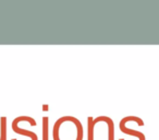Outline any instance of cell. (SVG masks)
Returning <instances> with one entry per match:
<instances>
[{
    "label": "cell",
    "mask_w": 159,
    "mask_h": 140,
    "mask_svg": "<svg viewBox=\"0 0 159 140\" xmlns=\"http://www.w3.org/2000/svg\"><path fill=\"white\" fill-rule=\"evenodd\" d=\"M98 119L102 120L108 127V140H115V124L113 120L108 116H98Z\"/></svg>",
    "instance_id": "3"
},
{
    "label": "cell",
    "mask_w": 159,
    "mask_h": 140,
    "mask_svg": "<svg viewBox=\"0 0 159 140\" xmlns=\"http://www.w3.org/2000/svg\"><path fill=\"white\" fill-rule=\"evenodd\" d=\"M11 128L13 130V133H16V135H20L22 137H25L27 140H38V136L36 133L31 130H26V129L20 127V120H19V116L16 117L11 123Z\"/></svg>",
    "instance_id": "2"
},
{
    "label": "cell",
    "mask_w": 159,
    "mask_h": 140,
    "mask_svg": "<svg viewBox=\"0 0 159 140\" xmlns=\"http://www.w3.org/2000/svg\"><path fill=\"white\" fill-rule=\"evenodd\" d=\"M8 119L6 116L0 117V139L7 140V133H8Z\"/></svg>",
    "instance_id": "5"
},
{
    "label": "cell",
    "mask_w": 159,
    "mask_h": 140,
    "mask_svg": "<svg viewBox=\"0 0 159 140\" xmlns=\"http://www.w3.org/2000/svg\"><path fill=\"white\" fill-rule=\"evenodd\" d=\"M42 124H43V140H49V117L48 116H44L42 118Z\"/></svg>",
    "instance_id": "6"
},
{
    "label": "cell",
    "mask_w": 159,
    "mask_h": 140,
    "mask_svg": "<svg viewBox=\"0 0 159 140\" xmlns=\"http://www.w3.org/2000/svg\"><path fill=\"white\" fill-rule=\"evenodd\" d=\"M53 140H83L84 127L79 118L66 115L58 118L52 127Z\"/></svg>",
    "instance_id": "1"
},
{
    "label": "cell",
    "mask_w": 159,
    "mask_h": 140,
    "mask_svg": "<svg viewBox=\"0 0 159 140\" xmlns=\"http://www.w3.org/2000/svg\"><path fill=\"white\" fill-rule=\"evenodd\" d=\"M86 138L87 140H95V124H94V117H92V116L87 118Z\"/></svg>",
    "instance_id": "4"
},
{
    "label": "cell",
    "mask_w": 159,
    "mask_h": 140,
    "mask_svg": "<svg viewBox=\"0 0 159 140\" xmlns=\"http://www.w3.org/2000/svg\"><path fill=\"white\" fill-rule=\"evenodd\" d=\"M43 111H48V105L47 104L43 105Z\"/></svg>",
    "instance_id": "7"
}]
</instances>
